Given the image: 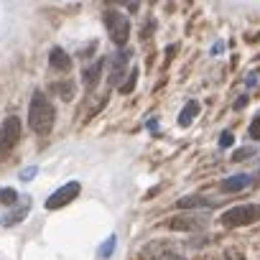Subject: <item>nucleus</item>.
I'll use <instances>...</instances> for the list:
<instances>
[{
    "label": "nucleus",
    "instance_id": "obj_20",
    "mask_svg": "<svg viewBox=\"0 0 260 260\" xmlns=\"http://www.w3.org/2000/svg\"><path fill=\"white\" fill-rule=\"evenodd\" d=\"M36 174H39V166H28V169L21 171V181H31Z\"/></svg>",
    "mask_w": 260,
    "mask_h": 260
},
{
    "label": "nucleus",
    "instance_id": "obj_4",
    "mask_svg": "<svg viewBox=\"0 0 260 260\" xmlns=\"http://www.w3.org/2000/svg\"><path fill=\"white\" fill-rule=\"evenodd\" d=\"M105 26H107V34L112 39V44L117 46H125L127 39H130V23L122 13L117 11H105Z\"/></svg>",
    "mask_w": 260,
    "mask_h": 260
},
{
    "label": "nucleus",
    "instance_id": "obj_9",
    "mask_svg": "<svg viewBox=\"0 0 260 260\" xmlns=\"http://www.w3.org/2000/svg\"><path fill=\"white\" fill-rule=\"evenodd\" d=\"M102 69H105V59H97L94 64H89V67L82 72V82H84V89H87V92H92V89L100 84Z\"/></svg>",
    "mask_w": 260,
    "mask_h": 260
},
{
    "label": "nucleus",
    "instance_id": "obj_13",
    "mask_svg": "<svg viewBox=\"0 0 260 260\" xmlns=\"http://www.w3.org/2000/svg\"><path fill=\"white\" fill-rule=\"evenodd\" d=\"M49 89H51V92H56L61 100H72V97H74V84H72L69 79H64V82H54Z\"/></svg>",
    "mask_w": 260,
    "mask_h": 260
},
{
    "label": "nucleus",
    "instance_id": "obj_18",
    "mask_svg": "<svg viewBox=\"0 0 260 260\" xmlns=\"http://www.w3.org/2000/svg\"><path fill=\"white\" fill-rule=\"evenodd\" d=\"M247 133H250V138H255V141H260V115L250 122V127H247Z\"/></svg>",
    "mask_w": 260,
    "mask_h": 260
},
{
    "label": "nucleus",
    "instance_id": "obj_11",
    "mask_svg": "<svg viewBox=\"0 0 260 260\" xmlns=\"http://www.w3.org/2000/svg\"><path fill=\"white\" fill-rule=\"evenodd\" d=\"M250 184H252V176H247V174H235V176L224 179L219 186H222V191H227V194H235V191H242V189H247Z\"/></svg>",
    "mask_w": 260,
    "mask_h": 260
},
{
    "label": "nucleus",
    "instance_id": "obj_24",
    "mask_svg": "<svg viewBox=\"0 0 260 260\" xmlns=\"http://www.w3.org/2000/svg\"><path fill=\"white\" fill-rule=\"evenodd\" d=\"M257 184H260V176H257Z\"/></svg>",
    "mask_w": 260,
    "mask_h": 260
},
{
    "label": "nucleus",
    "instance_id": "obj_14",
    "mask_svg": "<svg viewBox=\"0 0 260 260\" xmlns=\"http://www.w3.org/2000/svg\"><path fill=\"white\" fill-rule=\"evenodd\" d=\"M18 191L16 189H11V186H3V189H0V204H3V207H16L18 204Z\"/></svg>",
    "mask_w": 260,
    "mask_h": 260
},
{
    "label": "nucleus",
    "instance_id": "obj_21",
    "mask_svg": "<svg viewBox=\"0 0 260 260\" xmlns=\"http://www.w3.org/2000/svg\"><path fill=\"white\" fill-rule=\"evenodd\" d=\"M232 143H235V136H232V133H222V136H219V146H222V148H230Z\"/></svg>",
    "mask_w": 260,
    "mask_h": 260
},
{
    "label": "nucleus",
    "instance_id": "obj_10",
    "mask_svg": "<svg viewBox=\"0 0 260 260\" xmlns=\"http://www.w3.org/2000/svg\"><path fill=\"white\" fill-rule=\"evenodd\" d=\"M49 67H51L54 72H61V74H64V72L72 69V56H69L64 49L56 46V49H51V54H49Z\"/></svg>",
    "mask_w": 260,
    "mask_h": 260
},
{
    "label": "nucleus",
    "instance_id": "obj_8",
    "mask_svg": "<svg viewBox=\"0 0 260 260\" xmlns=\"http://www.w3.org/2000/svg\"><path fill=\"white\" fill-rule=\"evenodd\" d=\"M31 212V197H23L8 214H3V219H0V224H6V227H11V224H16V222H21L26 214Z\"/></svg>",
    "mask_w": 260,
    "mask_h": 260
},
{
    "label": "nucleus",
    "instance_id": "obj_3",
    "mask_svg": "<svg viewBox=\"0 0 260 260\" xmlns=\"http://www.w3.org/2000/svg\"><path fill=\"white\" fill-rule=\"evenodd\" d=\"M257 219H260V207L257 204H240V207H232L222 214L224 227H245V224H252Z\"/></svg>",
    "mask_w": 260,
    "mask_h": 260
},
{
    "label": "nucleus",
    "instance_id": "obj_1",
    "mask_svg": "<svg viewBox=\"0 0 260 260\" xmlns=\"http://www.w3.org/2000/svg\"><path fill=\"white\" fill-rule=\"evenodd\" d=\"M54 105L49 102V97L44 92H34L31 97V107H28V127L36 136H49L54 127Z\"/></svg>",
    "mask_w": 260,
    "mask_h": 260
},
{
    "label": "nucleus",
    "instance_id": "obj_22",
    "mask_svg": "<svg viewBox=\"0 0 260 260\" xmlns=\"http://www.w3.org/2000/svg\"><path fill=\"white\" fill-rule=\"evenodd\" d=\"M245 105H247V97H240V100L235 102V110H242Z\"/></svg>",
    "mask_w": 260,
    "mask_h": 260
},
{
    "label": "nucleus",
    "instance_id": "obj_17",
    "mask_svg": "<svg viewBox=\"0 0 260 260\" xmlns=\"http://www.w3.org/2000/svg\"><path fill=\"white\" fill-rule=\"evenodd\" d=\"M115 242H117V237H107V242L100 247V257H110L112 250H115Z\"/></svg>",
    "mask_w": 260,
    "mask_h": 260
},
{
    "label": "nucleus",
    "instance_id": "obj_19",
    "mask_svg": "<svg viewBox=\"0 0 260 260\" xmlns=\"http://www.w3.org/2000/svg\"><path fill=\"white\" fill-rule=\"evenodd\" d=\"M250 156H252V148H237L235 156H232V161H245V158H250Z\"/></svg>",
    "mask_w": 260,
    "mask_h": 260
},
{
    "label": "nucleus",
    "instance_id": "obj_6",
    "mask_svg": "<svg viewBox=\"0 0 260 260\" xmlns=\"http://www.w3.org/2000/svg\"><path fill=\"white\" fill-rule=\"evenodd\" d=\"M207 217L204 214H181V217H171L169 219V227L171 230H179V232H199L207 227Z\"/></svg>",
    "mask_w": 260,
    "mask_h": 260
},
{
    "label": "nucleus",
    "instance_id": "obj_2",
    "mask_svg": "<svg viewBox=\"0 0 260 260\" xmlns=\"http://www.w3.org/2000/svg\"><path fill=\"white\" fill-rule=\"evenodd\" d=\"M21 141V117L11 115L0 125V161H3Z\"/></svg>",
    "mask_w": 260,
    "mask_h": 260
},
{
    "label": "nucleus",
    "instance_id": "obj_23",
    "mask_svg": "<svg viewBox=\"0 0 260 260\" xmlns=\"http://www.w3.org/2000/svg\"><path fill=\"white\" fill-rule=\"evenodd\" d=\"M164 260H184V257H179V255H169V257H164Z\"/></svg>",
    "mask_w": 260,
    "mask_h": 260
},
{
    "label": "nucleus",
    "instance_id": "obj_7",
    "mask_svg": "<svg viewBox=\"0 0 260 260\" xmlns=\"http://www.w3.org/2000/svg\"><path fill=\"white\" fill-rule=\"evenodd\" d=\"M127 61H130V51H127V49H125V51H117V54L112 56V64H110V84H112V87H120V84H122Z\"/></svg>",
    "mask_w": 260,
    "mask_h": 260
},
{
    "label": "nucleus",
    "instance_id": "obj_5",
    "mask_svg": "<svg viewBox=\"0 0 260 260\" xmlns=\"http://www.w3.org/2000/svg\"><path fill=\"white\" fill-rule=\"evenodd\" d=\"M79 191H82L79 181H69V184H64L61 189H56V191L46 199V209H59V207L69 204L72 199H77V197H79Z\"/></svg>",
    "mask_w": 260,
    "mask_h": 260
},
{
    "label": "nucleus",
    "instance_id": "obj_12",
    "mask_svg": "<svg viewBox=\"0 0 260 260\" xmlns=\"http://www.w3.org/2000/svg\"><path fill=\"white\" fill-rule=\"evenodd\" d=\"M197 115H199V102H197V100H189L186 107L179 112V125H181V127H189Z\"/></svg>",
    "mask_w": 260,
    "mask_h": 260
},
{
    "label": "nucleus",
    "instance_id": "obj_16",
    "mask_svg": "<svg viewBox=\"0 0 260 260\" xmlns=\"http://www.w3.org/2000/svg\"><path fill=\"white\" fill-rule=\"evenodd\" d=\"M136 82H138V69H133L130 72V77H127V82H122L117 89L122 92V94H127V92H133V87H136Z\"/></svg>",
    "mask_w": 260,
    "mask_h": 260
},
{
    "label": "nucleus",
    "instance_id": "obj_15",
    "mask_svg": "<svg viewBox=\"0 0 260 260\" xmlns=\"http://www.w3.org/2000/svg\"><path fill=\"white\" fill-rule=\"evenodd\" d=\"M176 207H179V209H191V207H209V202H207V199H202V197H184V199H179V202H176Z\"/></svg>",
    "mask_w": 260,
    "mask_h": 260
}]
</instances>
